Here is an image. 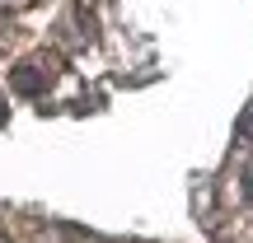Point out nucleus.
Returning <instances> with one entry per match:
<instances>
[{
    "instance_id": "nucleus-1",
    "label": "nucleus",
    "mask_w": 253,
    "mask_h": 243,
    "mask_svg": "<svg viewBox=\"0 0 253 243\" xmlns=\"http://www.w3.org/2000/svg\"><path fill=\"white\" fill-rule=\"evenodd\" d=\"M52 80H56V61L52 56H28V61H19V70H14V89L24 94V99L47 94Z\"/></svg>"
},
{
    "instance_id": "nucleus-2",
    "label": "nucleus",
    "mask_w": 253,
    "mask_h": 243,
    "mask_svg": "<svg viewBox=\"0 0 253 243\" xmlns=\"http://www.w3.org/2000/svg\"><path fill=\"white\" fill-rule=\"evenodd\" d=\"M5 117H9V112H5V99H0V126H5Z\"/></svg>"
}]
</instances>
